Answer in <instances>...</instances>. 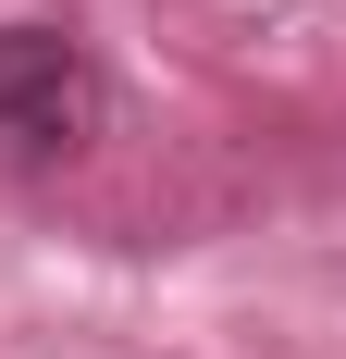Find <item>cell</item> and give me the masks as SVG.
I'll return each mask as SVG.
<instances>
[{
  "label": "cell",
  "instance_id": "1",
  "mask_svg": "<svg viewBox=\"0 0 346 359\" xmlns=\"http://www.w3.org/2000/svg\"><path fill=\"white\" fill-rule=\"evenodd\" d=\"M99 137V62L62 25H0V174L74 161Z\"/></svg>",
  "mask_w": 346,
  "mask_h": 359
}]
</instances>
